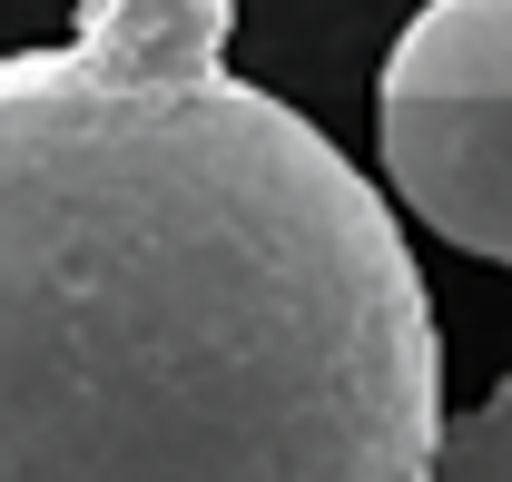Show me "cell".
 <instances>
[{
    "label": "cell",
    "instance_id": "3957f363",
    "mask_svg": "<svg viewBox=\"0 0 512 482\" xmlns=\"http://www.w3.org/2000/svg\"><path fill=\"white\" fill-rule=\"evenodd\" d=\"M424 482H512V374L434 433V473Z\"/></svg>",
    "mask_w": 512,
    "mask_h": 482
},
{
    "label": "cell",
    "instance_id": "7a4b0ae2",
    "mask_svg": "<svg viewBox=\"0 0 512 482\" xmlns=\"http://www.w3.org/2000/svg\"><path fill=\"white\" fill-rule=\"evenodd\" d=\"M375 148L444 246L512 266V0H424L394 30Z\"/></svg>",
    "mask_w": 512,
    "mask_h": 482
},
{
    "label": "cell",
    "instance_id": "6da1fadb",
    "mask_svg": "<svg viewBox=\"0 0 512 482\" xmlns=\"http://www.w3.org/2000/svg\"><path fill=\"white\" fill-rule=\"evenodd\" d=\"M237 0L0 50V482H424L444 335L384 187L227 69Z\"/></svg>",
    "mask_w": 512,
    "mask_h": 482
}]
</instances>
